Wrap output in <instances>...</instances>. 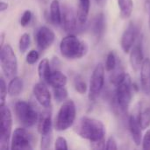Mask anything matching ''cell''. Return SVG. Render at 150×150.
Masks as SVG:
<instances>
[{"label":"cell","mask_w":150,"mask_h":150,"mask_svg":"<svg viewBox=\"0 0 150 150\" xmlns=\"http://www.w3.org/2000/svg\"><path fill=\"white\" fill-rule=\"evenodd\" d=\"M31 44V39H30V35L28 33H23L19 39V42H18V48L19 51L21 53H25Z\"/></svg>","instance_id":"28"},{"label":"cell","mask_w":150,"mask_h":150,"mask_svg":"<svg viewBox=\"0 0 150 150\" xmlns=\"http://www.w3.org/2000/svg\"><path fill=\"white\" fill-rule=\"evenodd\" d=\"M137 117L142 128L147 129L150 126V108H146L142 111Z\"/></svg>","instance_id":"25"},{"label":"cell","mask_w":150,"mask_h":150,"mask_svg":"<svg viewBox=\"0 0 150 150\" xmlns=\"http://www.w3.org/2000/svg\"><path fill=\"white\" fill-rule=\"evenodd\" d=\"M54 149H55L67 150L68 148V142L65 138L63 137H58L54 142Z\"/></svg>","instance_id":"33"},{"label":"cell","mask_w":150,"mask_h":150,"mask_svg":"<svg viewBox=\"0 0 150 150\" xmlns=\"http://www.w3.org/2000/svg\"><path fill=\"white\" fill-rule=\"evenodd\" d=\"M74 87L75 90L81 95L85 94V92L87 91V84L86 83L83 81V79L82 78L81 76H76L74 79Z\"/></svg>","instance_id":"27"},{"label":"cell","mask_w":150,"mask_h":150,"mask_svg":"<svg viewBox=\"0 0 150 150\" xmlns=\"http://www.w3.org/2000/svg\"><path fill=\"white\" fill-rule=\"evenodd\" d=\"M76 117V108L73 100L65 101L61 106L54 122L57 131L62 132L74 125Z\"/></svg>","instance_id":"4"},{"label":"cell","mask_w":150,"mask_h":150,"mask_svg":"<svg viewBox=\"0 0 150 150\" xmlns=\"http://www.w3.org/2000/svg\"><path fill=\"white\" fill-rule=\"evenodd\" d=\"M50 22L56 25H62V10L60 6V3L58 0H53L50 4Z\"/></svg>","instance_id":"19"},{"label":"cell","mask_w":150,"mask_h":150,"mask_svg":"<svg viewBox=\"0 0 150 150\" xmlns=\"http://www.w3.org/2000/svg\"><path fill=\"white\" fill-rule=\"evenodd\" d=\"M7 89H8V94L11 97L18 96L23 91V80L18 76H14L10 81Z\"/></svg>","instance_id":"23"},{"label":"cell","mask_w":150,"mask_h":150,"mask_svg":"<svg viewBox=\"0 0 150 150\" xmlns=\"http://www.w3.org/2000/svg\"><path fill=\"white\" fill-rule=\"evenodd\" d=\"M96 2L100 6H104L106 4V0H96Z\"/></svg>","instance_id":"39"},{"label":"cell","mask_w":150,"mask_h":150,"mask_svg":"<svg viewBox=\"0 0 150 150\" xmlns=\"http://www.w3.org/2000/svg\"><path fill=\"white\" fill-rule=\"evenodd\" d=\"M60 52L66 59H80L88 53V45L75 34H69L61 40Z\"/></svg>","instance_id":"3"},{"label":"cell","mask_w":150,"mask_h":150,"mask_svg":"<svg viewBox=\"0 0 150 150\" xmlns=\"http://www.w3.org/2000/svg\"><path fill=\"white\" fill-rule=\"evenodd\" d=\"M117 65V61H116V56L113 52H110L107 56H106V61H105V70L108 72H112L116 69Z\"/></svg>","instance_id":"29"},{"label":"cell","mask_w":150,"mask_h":150,"mask_svg":"<svg viewBox=\"0 0 150 150\" xmlns=\"http://www.w3.org/2000/svg\"><path fill=\"white\" fill-rule=\"evenodd\" d=\"M105 66L102 63H99L96 66L92 72L89 86L90 101L94 102L99 97L103 91L105 85Z\"/></svg>","instance_id":"9"},{"label":"cell","mask_w":150,"mask_h":150,"mask_svg":"<svg viewBox=\"0 0 150 150\" xmlns=\"http://www.w3.org/2000/svg\"><path fill=\"white\" fill-rule=\"evenodd\" d=\"M8 93V89L5 83V81L3 76L0 78V106L5 105L6 96Z\"/></svg>","instance_id":"30"},{"label":"cell","mask_w":150,"mask_h":150,"mask_svg":"<svg viewBox=\"0 0 150 150\" xmlns=\"http://www.w3.org/2000/svg\"><path fill=\"white\" fill-rule=\"evenodd\" d=\"M120 9V17L122 18H128L131 17L134 11L133 0H117Z\"/></svg>","instance_id":"24"},{"label":"cell","mask_w":150,"mask_h":150,"mask_svg":"<svg viewBox=\"0 0 150 150\" xmlns=\"http://www.w3.org/2000/svg\"><path fill=\"white\" fill-rule=\"evenodd\" d=\"M128 126L134 142L136 146H140L142 144V128L138 120V117L135 115H131L129 117Z\"/></svg>","instance_id":"16"},{"label":"cell","mask_w":150,"mask_h":150,"mask_svg":"<svg viewBox=\"0 0 150 150\" xmlns=\"http://www.w3.org/2000/svg\"><path fill=\"white\" fill-rule=\"evenodd\" d=\"M51 68H50V63L47 59H42L38 66V75L41 82L48 84L49 77L51 76Z\"/></svg>","instance_id":"20"},{"label":"cell","mask_w":150,"mask_h":150,"mask_svg":"<svg viewBox=\"0 0 150 150\" xmlns=\"http://www.w3.org/2000/svg\"><path fill=\"white\" fill-rule=\"evenodd\" d=\"M15 113L19 123L25 127H33L39 120L38 112L25 101H18L15 104Z\"/></svg>","instance_id":"7"},{"label":"cell","mask_w":150,"mask_h":150,"mask_svg":"<svg viewBox=\"0 0 150 150\" xmlns=\"http://www.w3.org/2000/svg\"><path fill=\"white\" fill-rule=\"evenodd\" d=\"M68 78L66 75H64L62 72L59 70H54L51 73V76L49 77L48 84L52 86L53 88L55 87H64L67 84Z\"/></svg>","instance_id":"22"},{"label":"cell","mask_w":150,"mask_h":150,"mask_svg":"<svg viewBox=\"0 0 150 150\" xmlns=\"http://www.w3.org/2000/svg\"><path fill=\"white\" fill-rule=\"evenodd\" d=\"M52 117L51 112H44L39 116L38 120V130L41 136L52 135Z\"/></svg>","instance_id":"18"},{"label":"cell","mask_w":150,"mask_h":150,"mask_svg":"<svg viewBox=\"0 0 150 150\" xmlns=\"http://www.w3.org/2000/svg\"><path fill=\"white\" fill-rule=\"evenodd\" d=\"M32 137L25 128H16L11 135V149L28 150L32 149Z\"/></svg>","instance_id":"10"},{"label":"cell","mask_w":150,"mask_h":150,"mask_svg":"<svg viewBox=\"0 0 150 150\" xmlns=\"http://www.w3.org/2000/svg\"><path fill=\"white\" fill-rule=\"evenodd\" d=\"M74 130L81 138L90 141L92 149H105V127L100 120L83 117L75 124Z\"/></svg>","instance_id":"1"},{"label":"cell","mask_w":150,"mask_h":150,"mask_svg":"<svg viewBox=\"0 0 150 150\" xmlns=\"http://www.w3.org/2000/svg\"><path fill=\"white\" fill-rule=\"evenodd\" d=\"M149 28H150V15H149Z\"/></svg>","instance_id":"40"},{"label":"cell","mask_w":150,"mask_h":150,"mask_svg":"<svg viewBox=\"0 0 150 150\" xmlns=\"http://www.w3.org/2000/svg\"><path fill=\"white\" fill-rule=\"evenodd\" d=\"M4 37H5V34H4V33H1V35H0V38H1L0 46H1V47H3V46H4Z\"/></svg>","instance_id":"38"},{"label":"cell","mask_w":150,"mask_h":150,"mask_svg":"<svg viewBox=\"0 0 150 150\" xmlns=\"http://www.w3.org/2000/svg\"><path fill=\"white\" fill-rule=\"evenodd\" d=\"M141 87L146 95L150 94V59L145 58L141 67Z\"/></svg>","instance_id":"17"},{"label":"cell","mask_w":150,"mask_h":150,"mask_svg":"<svg viewBox=\"0 0 150 150\" xmlns=\"http://www.w3.org/2000/svg\"><path fill=\"white\" fill-rule=\"evenodd\" d=\"M137 36H138V29L136 25L132 22L129 23V25L124 31L120 40V46L124 53L126 54L130 53L131 49L134 46Z\"/></svg>","instance_id":"12"},{"label":"cell","mask_w":150,"mask_h":150,"mask_svg":"<svg viewBox=\"0 0 150 150\" xmlns=\"http://www.w3.org/2000/svg\"><path fill=\"white\" fill-rule=\"evenodd\" d=\"M91 7V0H78V8H77V18L81 24L86 25L89 11Z\"/></svg>","instance_id":"21"},{"label":"cell","mask_w":150,"mask_h":150,"mask_svg":"<svg viewBox=\"0 0 150 150\" xmlns=\"http://www.w3.org/2000/svg\"><path fill=\"white\" fill-rule=\"evenodd\" d=\"M53 92H54V98L58 103L64 102L68 98V91L66 90L65 86L53 88Z\"/></svg>","instance_id":"26"},{"label":"cell","mask_w":150,"mask_h":150,"mask_svg":"<svg viewBox=\"0 0 150 150\" xmlns=\"http://www.w3.org/2000/svg\"><path fill=\"white\" fill-rule=\"evenodd\" d=\"M32 18H33V14H32V11H29V10H26L23 12L21 18H20V20H19V23H20V25L23 26V27H25L27 26L31 20H32Z\"/></svg>","instance_id":"31"},{"label":"cell","mask_w":150,"mask_h":150,"mask_svg":"<svg viewBox=\"0 0 150 150\" xmlns=\"http://www.w3.org/2000/svg\"><path fill=\"white\" fill-rule=\"evenodd\" d=\"M62 25L66 33L69 34H75L83 31L86 25H83L79 22L77 18V13L75 11L68 6L64 5L62 11Z\"/></svg>","instance_id":"8"},{"label":"cell","mask_w":150,"mask_h":150,"mask_svg":"<svg viewBox=\"0 0 150 150\" xmlns=\"http://www.w3.org/2000/svg\"><path fill=\"white\" fill-rule=\"evenodd\" d=\"M105 149L108 150H116L118 149L117 142L114 139V137H109L105 142Z\"/></svg>","instance_id":"35"},{"label":"cell","mask_w":150,"mask_h":150,"mask_svg":"<svg viewBox=\"0 0 150 150\" xmlns=\"http://www.w3.org/2000/svg\"><path fill=\"white\" fill-rule=\"evenodd\" d=\"M142 149H150V130L146 132L145 135L142 138Z\"/></svg>","instance_id":"36"},{"label":"cell","mask_w":150,"mask_h":150,"mask_svg":"<svg viewBox=\"0 0 150 150\" xmlns=\"http://www.w3.org/2000/svg\"><path fill=\"white\" fill-rule=\"evenodd\" d=\"M0 64L1 69L8 78H13L18 73L17 56L10 44L1 47L0 50Z\"/></svg>","instance_id":"5"},{"label":"cell","mask_w":150,"mask_h":150,"mask_svg":"<svg viewBox=\"0 0 150 150\" xmlns=\"http://www.w3.org/2000/svg\"><path fill=\"white\" fill-rule=\"evenodd\" d=\"M52 142V135L41 136L40 141V149H47L50 148Z\"/></svg>","instance_id":"34"},{"label":"cell","mask_w":150,"mask_h":150,"mask_svg":"<svg viewBox=\"0 0 150 150\" xmlns=\"http://www.w3.org/2000/svg\"><path fill=\"white\" fill-rule=\"evenodd\" d=\"M55 40V34L54 31H52L47 26L40 27L35 34V40L38 47L40 50H46L52 46Z\"/></svg>","instance_id":"11"},{"label":"cell","mask_w":150,"mask_h":150,"mask_svg":"<svg viewBox=\"0 0 150 150\" xmlns=\"http://www.w3.org/2000/svg\"><path fill=\"white\" fill-rule=\"evenodd\" d=\"M33 95H34L36 100L41 106H43L45 108H48L50 106L51 93H50L49 90L47 89L45 83L40 82V83H36L33 86Z\"/></svg>","instance_id":"13"},{"label":"cell","mask_w":150,"mask_h":150,"mask_svg":"<svg viewBox=\"0 0 150 150\" xmlns=\"http://www.w3.org/2000/svg\"><path fill=\"white\" fill-rule=\"evenodd\" d=\"M130 55H129V61L130 64L132 66V69L134 71H138L141 69L142 64L144 61V56H143V50H142V42L134 45L133 48L130 51Z\"/></svg>","instance_id":"15"},{"label":"cell","mask_w":150,"mask_h":150,"mask_svg":"<svg viewBox=\"0 0 150 150\" xmlns=\"http://www.w3.org/2000/svg\"><path fill=\"white\" fill-rule=\"evenodd\" d=\"M7 8H8V4L4 1H1L0 2V11L3 12L5 10H7Z\"/></svg>","instance_id":"37"},{"label":"cell","mask_w":150,"mask_h":150,"mask_svg":"<svg viewBox=\"0 0 150 150\" xmlns=\"http://www.w3.org/2000/svg\"><path fill=\"white\" fill-rule=\"evenodd\" d=\"M105 17L104 13L99 12L92 19L91 23V30L92 33V35L95 37L97 42H99L105 33Z\"/></svg>","instance_id":"14"},{"label":"cell","mask_w":150,"mask_h":150,"mask_svg":"<svg viewBox=\"0 0 150 150\" xmlns=\"http://www.w3.org/2000/svg\"><path fill=\"white\" fill-rule=\"evenodd\" d=\"M39 57H40V54H39L38 51L33 49L26 55V62L30 65H33L38 62Z\"/></svg>","instance_id":"32"},{"label":"cell","mask_w":150,"mask_h":150,"mask_svg":"<svg viewBox=\"0 0 150 150\" xmlns=\"http://www.w3.org/2000/svg\"><path fill=\"white\" fill-rule=\"evenodd\" d=\"M115 92L113 103L116 109L121 112H127L133 98V83L129 74L123 72L113 83Z\"/></svg>","instance_id":"2"},{"label":"cell","mask_w":150,"mask_h":150,"mask_svg":"<svg viewBox=\"0 0 150 150\" xmlns=\"http://www.w3.org/2000/svg\"><path fill=\"white\" fill-rule=\"evenodd\" d=\"M12 116L11 110L5 106H0V149H9L10 139L11 135Z\"/></svg>","instance_id":"6"}]
</instances>
